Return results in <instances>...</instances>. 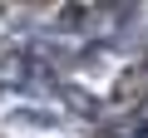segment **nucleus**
I'll use <instances>...</instances> for the list:
<instances>
[]
</instances>
